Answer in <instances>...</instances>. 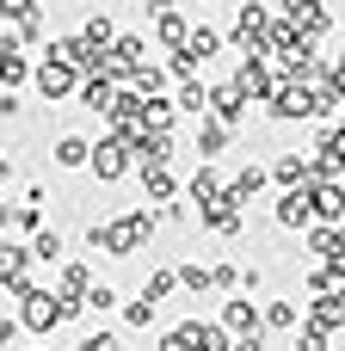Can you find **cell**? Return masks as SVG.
I'll list each match as a JSON object with an SVG mask.
<instances>
[{"mask_svg":"<svg viewBox=\"0 0 345 351\" xmlns=\"http://www.w3.org/2000/svg\"><path fill=\"white\" fill-rule=\"evenodd\" d=\"M278 222H284V228H309V222H315V197H309V191H284V197H278Z\"/></svg>","mask_w":345,"mask_h":351,"instance_id":"obj_7","label":"cell"},{"mask_svg":"<svg viewBox=\"0 0 345 351\" xmlns=\"http://www.w3.org/2000/svg\"><path fill=\"white\" fill-rule=\"evenodd\" d=\"M86 43H93V49H99V43H111V19H105V12H99V19H86Z\"/></svg>","mask_w":345,"mask_h":351,"instance_id":"obj_24","label":"cell"},{"mask_svg":"<svg viewBox=\"0 0 345 351\" xmlns=\"http://www.w3.org/2000/svg\"><path fill=\"white\" fill-rule=\"evenodd\" d=\"M62 315H68L62 296H49V290H31V296H25V327H31V333H49Z\"/></svg>","mask_w":345,"mask_h":351,"instance_id":"obj_4","label":"cell"},{"mask_svg":"<svg viewBox=\"0 0 345 351\" xmlns=\"http://www.w3.org/2000/svg\"><path fill=\"white\" fill-rule=\"evenodd\" d=\"M160 351H191V333H185V327H179V333H167V339H160Z\"/></svg>","mask_w":345,"mask_h":351,"instance_id":"obj_28","label":"cell"},{"mask_svg":"<svg viewBox=\"0 0 345 351\" xmlns=\"http://www.w3.org/2000/svg\"><path fill=\"white\" fill-rule=\"evenodd\" d=\"M86 160H93V142L86 136H62L56 142V167H86Z\"/></svg>","mask_w":345,"mask_h":351,"instance_id":"obj_12","label":"cell"},{"mask_svg":"<svg viewBox=\"0 0 345 351\" xmlns=\"http://www.w3.org/2000/svg\"><path fill=\"white\" fill-rule=\"evenodd\" d=\"M123 154H130V142H123V136H111L105 148H93V173H99V179H123V167H130Z\"/></svg>","mask_w":345,"mask_h":351,"instance_id":"obj_6","label":"cell"},{"mask_svg":"<svg viewBox=\"0 0 345 351\" xmlns=\"http://www.w3.org/2000/svg\"><path fill=\"white\" fill-rule=\"evenodd\" d=\"M31 259H62V234H56V228L37 234V241H31Z\"/></svg>","mask_w":345,"mask_h":351,"instance_id":"obj_21","label":"cell"},{"mask_svg":"<svg viewBox=\"0 0 345 351\" xmlns=\"http://www.w3.org/2000/svg\"><path fill=\"white\" fill-rule=\"evenodd\" d=\"M228 86H235L247 105H253V99H272V74H265V62H259V56H247V62L235 68V80H228Z\"/></svg>","mask_w":345,"mask_h":351,"instance_id":"obj_3","label":"cell"},{"mask_svg":"<svg viewBox=\"0 0 345 351\" xmlns=\"http://www.w3.org/2000/svg\"><path fill=\"white\" fill-rule=\"evenodd\" d=\"M235 37H241V43H259V37H265V12H259V6H241V12H235Z\"/></svg>","mask_w":345,"mask_h":351,"instance_id":"obj_13","label":"cell"},{"mask_svg":"<svg viewBox=\"0 0 345 351\" xmlns=\"http://www.w3.org/2000/svg\"><path fill=\"white\" fill-rule=\"evenodd\" d=\"M309 167H315V179H333V173H340L345 167V130H327V136H321V148H315Z\"/></svg>","mask_w":345,"mask_h":351,"instance_id":"obj_5","label":"cell"},{"mask_svg":"<svg viewBox=\"0 0 345 351\" xmlns=\"http://www.w3.org/2000/svg\"><path fill=\"white\" fill-rule=\"evenodd\" d=\"M185 37H191V31H185V19H179V12H160V43L185 49Z\"/></svg>","mask_w":345,"mask_h":351,"instance_id":"obj_18","label":"cell"},{"mask_svg":"<svg viewBox=\"0 0 345 351\" xmlns=\"http://www.w3.org/2000/svg\"><path fill=\"white\" fill-rule=\"evenodd\" d=\"M179 284H191V290H204V284H210V271H198V265H179Z\"/></svg>","mask_w":345,"mask_h":351,"instance_id":"obj_27","label":"cell"},{"mask_svg":"<svg viewBox=\"0 0 345 351\" xmlns=\"http://www.w3.org/2000/svg\"><path fill=\"white\" fill-rule=\"evenodd\" d=\"M173 284H179V271H154V278L142 284V296H148V302H160V296H167Z\"/></svg>","mask_w":345,"mask_h":351,"instance_id":"obj_22","label":"cell"},{"mask_svg":"<svg viewBox=\"0 0 345 351\" xmlns=\"http://www.w3.org/2000/svg\"><path fill=\"white\" fill-rule=\"evenodd\" d=\"M315 111H321V99L309 86H290V80L272 86V117H315Z\"/></svg>","mask_w":345,"mask_h":351,"instance_id":"obj_1","label":"cell"},{"mask_svg":"<svg viewBox=\"0 0 345 351\" xmlns=\"http://www.w3.org/2000/svg\"><path fill=\"white\" fill-rule=\"evenodd\" d=\"M80 308H93V315H105V308H117V290H111V284H93Z\"/></svg>","mask_w":345,"mask_h":351,"instance_id":"obj_19","label":"cell"},{"mask_svg":"<svg viewBox=\"0 0 345 351\" xmlns=\"http://www.w3.org/2000/svg\"><path fill=\"white\" fill-rule=\"evenodd\" d=\"M25 74H31V62H25L19 49H0V86H19Z\"/></svg>","mask_w":345,"mask_h":351,"instance_id":"obj_17","label":"cell"},{"mask_svg":"<svg viewBox=\"0 0 345 351\" xmlns=\"http://www.w3.org/2000/svg\"><path fill=\"white\" fill-rule=\"evenodd\" d=\"M142 179H148V197H160V204L173 197V179H167V173H142Z\"/></svg>","mask_w":345,"mask_h":351,"instance_id":"obj_25","label":"cell"},{"mask_svg":"<svg viewBox=\"0 0 345 351\" xmlns=\"http://www.w3.org/2000/svg\"><path fill=\"white\" fill-rule=\"evenodd\" d=\"M179 105H185L191 117H204V111H210V86H185V93H179Z\"/></svg>","mask_w":345,"mask_h":351,"instance_id":"obj_20","label":"cell"},{"mask_svg":"<svg viewBox=\"0 0 345 351\" xmlns=\"http://www.w3.org/2000/svg\"><path fill=\"white\" fill-rule=\"evenodd\" d=\"M210 111H216V123H228V130H235V123L247 117V99H241L235 86H210Z\"/></svg>","mask_w":345,"mask_h":351,"instance_id":"obj_9","label":"cell"},{"mask_svg":"<svg viewBox=\"0 0 345 351\" xmlns=\"http://www.w3.org/2000/svg\"><path fill=\"white\" fill-rule=\"evenodd\" d=\"M265 327L290 333V327H302V308H296V302H272V308H265Z\"/></svg>","mask_w":345,"mask_h":351,"instance_id":"obj_16","label":"cell"},{"mask_svg":"<svg viewBox=\"0 0 345 351\" xmlns=\"http://www.w3.org/2000/svg\"><path fill=\"white\" fill-rule=\"evenodd\" d=\"M198 148H204V154H222V148H228V123H216V117L198 123Z\"/></svg>","mask_w":345,"mask_h":351,"instance_id":"obj_15","label":"cell"},{"mask_svg":"<svg viewBox=\"0 0 345 351\" xmlns=\"http://www.w3.org/2000/svg\"><path fill=\"white\" fill-rule=\"evenodd\" d=\"M272 179H278V185H290V191H302V185L315 179V167H309L302 154H284V160L272 167Z\"/></svg>","mask_w":345,"mask_h":351,"instance_id":"obj_10","label":"cell"},{"mask_svg":"<svg viewBox=\"0 0 345 351\" xmlns=\"http://www.w3.org/2000/svg\"><path fill=\"white\" fill-rule=\"evenodd\" d=\"M123 321H130V327H154V302H148V296H136V302H130V315H123Z\"/></svg>","mask_w":345,"mask_h":351,"instance_id":"obj_23","label":"cell"},{"mask_svg":"<svg viewBox=\"0 0 345 351\" xmlns=\"http://www.w3.org/2000/svg\"><path fill=\"white\" fill-rule=\"evenodd\" d=\"M80 99H86V111H111V99H117V93H111V80L99 74V80H86V86H80Z\"/></svg>","mask_w":345,"mask_h":351,"instance_id":"obj_14","label":"cell"},{"mask_svg":"<svg viewBox=\"0 0 345 351\" xmlns=\"http://www.w3.org/2000/svg\"><path fill=\"white\" fill-rule=\"evenodd\" d=\"M80 351H123L111 333H93V339H80Z\"/></svg>","mask_w":345,"mask_h":351,"instance_id":"obj_26","label":"cell"},{"mask_svg":"<svg viewBox=\"0 0 345 351\" xmlns=\"http://www.w3.org/2000/svg\"><path fill=\"white\" fill-rule=\"evenodd\" d=\"M309 197H315V216H321V222H340L345 216V185H333V179H315Z\"/></svg>","mask_w":345,"mask_h":351,"instance_id":"obj_8","label":"cell"},{"mask_svg":"<svg viewBox=\"0 0 345 351\" xmlns=\"http://www.w3.org/2000/svg\"><path fill=\"white\" fill-rule=\"evenodd\" d=\"M31 74H37V86H43V99H68V93L80 86V68H68V62H37Z\"/></svg>","mask_w":345,"mask_h":351,"instance_id":"obj_2","label":"cell"},{"mask_svg":"<svg viewBox=\"0 0 345 351\" xmlns=\"http://www.w3.org/2000/svg\"><path fill=\"white\" fill-rule=\"evenodd\" d=\"M340 68H345V56H340Z\"/></svg>","mask_w":345,"mask_h":351,"instance_id":"obj_30","label":"cell"},{"mask_svg":"<svg viewBox=\"0 0 345 351\" xmlns=\"http://www.w3.org/2000/svg\"><path fill=\"white\" fill-rule=\"evenodd\" d=\"M259 321H265V315H259V302H247V296L222 308V327H228V333H253Z\"/></svg>","mask_w":345,"mask_h":351,"instance_id":"obj_11","label":"cell"},{"mask_svg":"<svg viewBox=\"0 0 345 351\" xmlns=\"http://www.w3.org/2000/svg\"><path fill=\"white\" fill-rule=\"evenodd\" d=\"M6 179H12V160H6V154H0V185H6Z\"/></svg>","mask_w":345,"mask_h":351,"instance_id":"obj_29","label":"cell"}]
</instances>
